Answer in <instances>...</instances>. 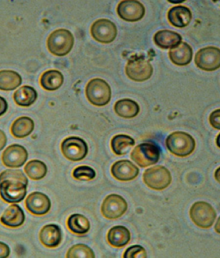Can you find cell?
<instances>
[{
  "label": "cell",
  "mask_w": 220,
  "mask_h": 258,
  "mask_svg": "<svg viewBox=\"0 0 220 258\" xmlns=\"http://www.w3.org/2000/svg\"><path fill=\"white\" fill-rule=\"evenodd\" d=\"M28 185V178L21 170L7 169L0 173V197L7 203L22 202Z\"/></svg>",
  "instance_id": "obj_1"
},
{
  "label": "cell",
  "mask_w": 220,
  "mask_h": 258,
  "mask_svg": "<svg viewBox=\"0 0 220 258\" xmlns=\"http://www.w3.org/2000/svg\"><path fill=\"white\" fill-rule=\"evenodd\" d=\"M165 144L171 153L180 157L190 155L196 148L194 138L183 132H175L169 134L166 139Z\"/></svg>",
  "instance_id": "obj_2"
},
{
  "label": "cell",
  "mask_w": 220,
  "mask_h": 258,
  "mask_svg": "<svg viewBox=\"0 0 220 258\" xmlns=\"http://www.w3.org/2000/svg\"><path fill=\"white\" fill-rule=\"evenodd\" d=\"M74 45V37L69 30L59 29L50 34L48 39V48L52 54L65 56L70 53Z\"/></svg>",
  "instance_id": "obj_3"
},
{
  "label": "cell",
  "mask_w": 220,
  "mask_h": 258,
  "mask_svg": "<svg viewBox=\"0 0 220 258\" xmlns=\"http://www.w3.org/2000/svg\"><path fill=\"white\" fill-rule=\"evenodd\" d=\"M85 94L88 100L95 106L107 105L111 98V89L109 84L102 79L95 78L86 84Z\"/></svg>",
  "instance_id": "obj_4"
},
{
  "label": "cell",
  "mask_w": 220,
  "mask_h": 258,
  "mask_svg": "<svg viewBox=\"0 0 220 258\" xmlns=\"http://www.w3.org/2000/svg\"><path fill=\"white\" fill-rule=\"evenodd\" d=\"M160 150L153 143H144L135 147L131 153V159L140 167L145 168L158 163Z\"/></svg>",
  "instance_id": "obj_5"
},
{
  "label": "cell",
  "mask_w": 220,
  "mask_h": 258,
  "mask_svg": "<svg viewBox=\"0 0 220 258\" xmlns=\"http://www.w3.org/2000/svg\"><path fill=\"white\" fill-rule=\"evenodd\" d=\"M143 180L148 187L155 190H163L172 182L170 172L163 166H156L144 171Z\"/></svg>",
  "instance_id": "obj_6"
},
{
  "label": "cell",
  "mask_w": 220,
  "mask_h": 258,
  "mask_svg": "<svg viewBox=\"0 0 220 258\" xmlns=\"http://www.w3.org/2000/svg\"><path fill=\"white\" fill-rule=\"evenodd\" d=\"M190 217L198 227L208 229L213 225L217 213L210 204L205 202H198L193 204L191 208Z\"/></svg>",
  "instance_id": "obj_7"
},
{
  "label": "cell",
  "mask_w": 220,
  "mask_h": 258,
  "mask_svg": "<svg viewBox=\"0 0 220 258\" xmlns=\"http://www.w3.org/2000/svg\"><path fill=\"white\" fill-rule=\"evenodd\" d=\"M61 147L64 157L72 161H82L88 154L87 144L84 140L76 136L64 140Z\"/></svg>",
  "instance_id": "obj_8"
},
{
  "label": "cell",
  "mask_w": 220,
  "mask_h": 258,
  "mask_svg": "<svg viewBox=\"0 0 220 258\" xmlns=\"http://www.w3.org/2000/svg\"><path fill=\"white\" fill-rule=\"evenodd\" d=\"M153 71L152 64L144 58H133L128 60L125 67V73L128 78L138 82L150 79Z\"/></svg>",
  "instance_id": "obj_9"
},
{
  "label": "cell",
  "mask_w": 220,
  "mask_h": 258,
  "mask_svg": "<svg viewBox=\"0 0 220 258\" xmlns=\"http://www.w3.org/2000/svg\"><path fill=\"white\" fill-rule=\"evenodd\" d=\"M195 63L200 69L205 71H214L220 68V50L219 48L208 46L201 48L196 53Z\"/></svg>",
  "instance_id": "obj_10"
},
{
  "label": "cell",
  "mask_w": 220,
  "mask_h": 258,
  "mask_svg": "<svg viewBox=\"0 0 220 258\" xmlns=\"http://www.w3.org/2000/svg\"><path fill=\"white\" fill-rule=\"evenodd\" d=\"M118 30L115 23L109 19L97 20L91 27V35L97 42L109 44L116 38Z\"/></svg>",
  "instance_id": "obj_11"
},
{
  "label": "cell",
  "mask_w": 220,
  "mask_h": 258,
  "mask_svg": "<svg viewBox=\"0 0 220 258\" xmlns=\"http://www.w3.org/2000/svg\"><path fill=\"white\" fill-rule=\"evenodd\" d=\"M127 210V203L118 195H110L103 202L102 213L107 219L114 220L123 216Z\"/></svg>",
  "instance_id": "obj_12"
},
{
  "label": "cell",
  "mask_w": 220,
  "mask_h": 258,
  "mask_svg": "<svg viewBox=\"0 0 220 258\" xmlns=\"http://www.w3.org/2000/svg\"><path fill=\"white\" fill-rule=\"evenodd\" d=\"M119 17L127 22H136L143 19L145 7L137 0H124L117 7Z\"/></svg>",
  "instance_id": "obj_13"
},
{
  "label": "cell",
  "mask_w": 220,
  "mask_h": 258,
  "mask_svg": "<svg viewBox=\"0 0 220 258\" xmlns=\"http://www.w3.org/2000/svg\"><path fill=\"white\" fill-rule=\"evenodd\" d=\"M28 153L24 147L18 144L10 145L4 151L2 160L8 168H20L28 160Z\"/></svg>",
  "instance_id": "obj_14"
},
{
  "label": "cell",
  "mask_w": 220,
  "mask_h": 258,
  "mask_svg": "<svg viewBox=\"0 0 220 258\" xmlns=\"http://www.w3.org/2000/svg\"><path fill=\"white\" fill-rule=\"evenodd\" d=\"M51 200L48 195L39 191L32 192L26 198L27 210L35 216L47 214L51 209Z\"/></svg>",
  "instance_id": "obj_15"
},
{
  "label": "cell",
  "mask_w": 220,
  "mask_h": 258,
  "mask_svg": "<svg viewBox=\"0 0 220 258\" xmlns=\"http://www.w3.org/2000/svg\"><path fill=\"white\" fill-rule=\"evenodd\" d=\"M140 169L129 160L116 161L112 166L111 173L120 181H130L138 176Z\"/></svg>",
  "instance_id": "obj_16"
},
{
  "label": "cell",
  "mask_w": 220,
  "mask_h": 258,
  "mask_svg": "<svg viewBox=\"0 0 220 258\" xmlns=\"http://www.w3.org/2000/svg\"><path fill=\"white\" fill-rule=\"evenodd\" d=\"M26 216L24 211L17 204H12L4 212L0 218L3 225L10 228H17L24 223Z\"/></svg>",
  "instance_id": "obj_17"
},
{
  "label": "cell",
  "mask_w": 220,
  "mask_h": 258,
  "mask_svg": "<svg viewBox=\"0 0 220 258\" xmlns=\"http://www.w3.org/2000/svg\"><path fill=\"white\" fill-rule=\"evenodd\" d=\"M39 240L48 248H57L62 241V232L60 227L55 224L44 226L39 232Z\"/></svg>",
  "instance_id": "obj_18"
},
{
  "label": "cell",
  "mask_w": 220,
  "mask_h": 258,
  "mask_svg": "<svg viewBox=\"0 0 220 258\" xmlns=\"http://www.w3.org/2000/svg\"><path fill=\"white\" fill-rule=\"evenodd\" d=\"M169 22L176 28L188 26L192 19V14L188 7L178 5L172 7L167 13Z\"/></svg>",
  "instance_id": "obj_19"
},
{
  "label": "cell",
  "mask_w": 220,
  "mask_h": 258,
  "mask_svg": "<svg viewBox=\"0 0 220 258\" xmlns=\"http://www.w3.org/2000/svg\"><path fill=\"white\" fill-rule=\"evenodd\" d=\"M169 57L171 61L177 66H187L192 60V48L187 42H182L175 47L169 50Z\"/></svg>",
  "instance_id": "obj_20"
},
{
  "label": "cell",
  "mask_w": 220,
  "mask_h": 258,
  "mask_svg": "<svg viewBox=\"0 0 220 258\" xmlns=\"http://www.w3.org/2000/svg\"><path fill=\"white\" fill-rule=\"evenodd\" d=\"M155 44L163 49L175 47L182 42V37L172 30H162L156 32L153 37Z\"/></svg>",
  "instance_id": "obj_21"
},
{
  "label": "cell",
  "mask_w": 220,
  "mask_h": 258,
  "mask_svg": "<svg viewBox=\"0 0 220 258\" xmlns=\"http://www.w3.org/2000/svg\"><path fill=\"white\" fill-rule=\"evenodd\" d=\"M131 234L129 229L124 226H115L112 227L107 234L109 244L115 248H122L129 243Z\"/></svg>",
  "instance_id": "obj_22"
},
{
  "label": "cell",
  "mask_w": 220,
  "mask_h": 258,
  "mask_svg": "<svg viewBox=\"0 0 220 258\" xmlns=\"http://www.w3.org/2000/svg\"><path fill=\"white\" fill-rule=\"evenodd\" d=\"M35 128V123L31 118L21 116L12 123L11 132L16 139H24L31 134Z\"/></svg>",
  "instance_id": "obj_23"
},
{
  "label": "cell",
  "mask_w": 220,
  "mask_h": 258,
  "mask_svg": "<svg viewBox=\"0 0 220 258\" xmlns=\"http://www.w3.org/2000/svg\"><path fill=\"white\" fill-rule=\"evenodd\" d=\"M114 110L115 113L120 117L131 119L138 116L140 107L135 100L124 98L115 103Z\"/></svg>",
  "instance_id": "obj_24"
},
{
  "label": "cell",
  "mask_w": 220,
  "mask_h": 258,
  "mask_svg": "<svg viewBox=\"0 0 220 258\" xmlns=\"http://www.w3.org/2000/svg\"><path fill=\"white\" fill-rule=\"evenodd\" d=\"M64 75L61 72L51 70L45 72L41 75L40 84L41 87L47 91H56L64 84Z\"/></svg>",
  "instance_id": "obj_25"
},
{
  "label": "cell",
  "mask_w": 220,
  "mask_h": 258,
  "mask_svg": "<svg viewBox=\"0 0 220 258\" xmlns=\"http://www.w3.org/2000/svg\"><path fill=\"white\" fill-rule=\"evenodd\" d=\"M37 98V93L33 87L23 86L15 91L14 100L21 107H30Z\"/></svg>",
  "instance_id": "obj_26"
},
{
  "label": "cell",
  "mask_w": 220,
  "mask_h": 258,
  "mask_svg": "<svg viewBox=\"0 0 220 258\" xmlns=\"http://www.w3.org/2000/svg\"><path fill=\"white\" fill-rule=\"evenodd\" d=\"M22 83V78L19 73L13 71H0V90L13 91Z\"/></svg>",
  "instance_id": "obj_27"
},
{
  "label": "cell",
  "mask_w": 220,
  "mask_h": 258,
  "mask_svg": "<svg viewBox=\"0 0 220 258\" xmlns=\"http://www.w3.org/2000/svg\"><path fill=\"white\" fill-rule=\"evenodd\" d=\"M68 228L70 232L78 235H83L89 232L90 229V223L89 220L83 215H71L67 220Z\"/></svg>",
  "instance_id": "obj_28"
},
{
  "label": "cell",
  "mask_w": 220,
  "mask_h": 258,
  "mask_svg": "<svg viewBox=\"0 0 220 258\" xmlns=\"http://www.w3.org/2000/svg\"><path fill=\"white\" fill-rule=\"evenodd\" d=\"M135 140L130 136L119 134L115 136L111 140V149L115 155H123L127 153L128 149L134 146Z\"/></svg>",
  "instance_id": "obj_29"
},
{
  "label": "cell",
  "mask_w": 220,
  "mask_h": 258,
  "mask_svg": "<svg viewBox=\"0 0 220 258\" xmlns=\"http://www.w3.org/2000/svg\"><path fill=\"white\" fill-rule=\"evenodd\" d=\"M27 175L33 180H39L46 176L48 166L39 160H32L27 163L24 168Z\"/></svg>",
  "instance_id": "obj_30"
},
{
  "label": "cell",
  "mask_w": 220,
  "mask_h": 258,
  "mask_svg": "<svg viewBox=\"0 0 220 258\" xmlns=\"http://www.w3.org/2000/svg\"><path fill=\"white\" fill-rule=\"evenodd\" d=\"M66 257L74 258H95V252L88 245L85 244H76L68 250Z\"/></svg>",
  "instance_id": "obj_31"
},
{
  "label": "cell",
  "mask_w": 220,
  "mask_h": 258,
  "mask_svg": "<svg viewBox=\"0 0 220 258\" xmlns=\"http://www.w3.org/2000/svg\"><path fill=\"white\" fill-rule=\"evenodd\" d=\"M73 176L76 180H91L96 177V172L90 166H80L74 169Z\"/></svg>",
  "instance_id": "obj_32"
},
{
  "label": "cell",
  "mask_w": 220,
  "mask_h": 258,
  "mask_svg": "<svg viewBox=\"0 0 220 258\" xmlns=\"http://www.w3.org/2000/svg\"><path fill=\"white\" fill-rule=\"evenodd\" d=\"M147 257V251L142 245H131L124 252V258H145Z\"/></svg>",
  "instance_id": "obj_33"
},
{
  "label": "cell",
  "mask_w": 220,
  "mask_h": 258,
  "mask_svg": "<svg viewBox=\"0 0 220 258\" xmlns=\"http://www.w3.org/2000/svg\"><path fill=\"white\" fill-rule=\"evenodd\" d=\"M210 124L212 125V127L214 128L219 130L220 129V110L219 109L214 110V112L211 113L210 115Z\"/></svg>",
  "instance_id": "obj_34"
},
{
  "label": "cell",
  "mask_w": 220,
  "mask_h": 258,
  "mask_svg": "<svg viewBox=\"0 0 220 258\" xmlns=\"http://www.w3.org/2000/svg\"><path fill=\"white\" fill-rule=\"evenodd\" d=\"M10 252V248L9 245L0 241V258L8 257Z\"/></svg>",
  "instance_id": "obj_35"
},
{
  "label": "cell",
  "mask_w": 220,
  "mask_h": 258,
  "mask_svg": "<svg viewBox=\"0 0 220 258\" xmlns=\"http://www.w3.org/2000/svg\"><path fill=\"white\" fill-rule=\"evenodd\" d=\"M7 110H8V103L7 100L3 97L0 96V116L5 114Z\"/></svg>",
  "instance_id": "obj_36"
},
{
  "label": "cell",
  "mask_w": 220,
  "mask_h": 258,
  "mask_svg": "<svg viewBox=\"0 0 220 258\" xmlns=\"http://www.w3.org/2000/svg\"><path fill=\"white\" fill-rule=\"evenodd\" d=\"M7 138L5 133L0 129V151L3 150L6 146Z\"/></svg>",
  "instance_id": "obj_37"
},
{
  "label": "cell",
  "mask_w": 220,
  "mask_h": 258,
  "mask_svg": "<svg viewBox=\"0 0 220 258\" xmlns=\"http://www.w3.org/2000/svg\"><path fill=\"white\" fill-rule=\"evenodd\" d=\"M219 168H218L217 170H216L215 173H214V177H215L216 180L219 182Z\"/></svg>",
  "instance_id": "obj_38"
},
{
  "label": "cell",
  "mask_w": 220,
  "mask_h": 258,
  "mask_svg": "<svg viewBox=\"0 0 220 258\" xmlns=\"http://www.w3.org/2000/svg\"><path fill=\"white\" fill-rule=\"evenodd\" d=\"M219 220H218L217 223V224H216V227H219ZM215 230H216V232H217V233H219V228H217V227H215Z\"/></svg>",
  "instance_id": "obj_39"
},
{
  "label": "cell",
  "mask_w": 220,
  "mask_h": 258,
  "mask_svg": "<svg viewBox=\"0 0 220 258\" xmlns=\"http://www.w3.org/2000/svg\"><path fill=\"white\" fill-rule=\"evenodd\" d=\"M219 134H218L217 140H216V142H217V145L218 148H219Z\"/></svg>",
  "instance_id": "obj_40"
}]
</instances>
